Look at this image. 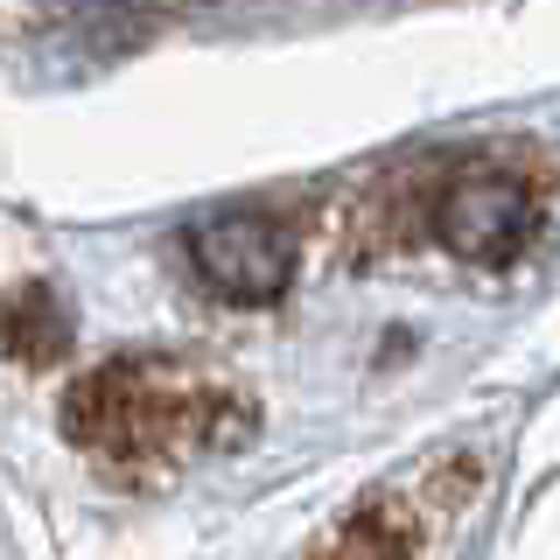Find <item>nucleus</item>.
Wrapping results in <instances>:
<instances>
[{
	"mask_svg": "<svg viewBox=\"0 0 560 560\" xmlns=\"http://www.w3.org/2000/svg\"><path fill=\"white\" fill-rule=\"evenodd\" d=\"M189 259L224 302H273L294 273V232L267 210H224L189 232Z\"/></svg>",
	"mask_w": 560,
	"mask_h": 560,
	"instance_id": "obj_3",
	"label": "nucleus"
},
{
	"mask_svg": "<svg viewBox=\"0 0 560 560\" xmlns=\"http://www.w3.org/2000/svg\"><path fill=\"white\" fill-rule=\"evenodd\" d=\"M63 428L78 448L105 455V463H189V455L232 448L253 428V413L232 385H210L189 364L119 358L98 364L63 399Z\"/></svg>",
	"mask_w": 560,
	"mask_h": 560,
	"instance_id": "obj_1",
	"label": "nucleus"
},
{
	"mask_svg": "<svg viewBox=\"0 0 560 560\" xmlns=\"http://www.w3.org/2000/svg\"><path fill=\"white\" fill-rule=\"evenodd\" d=\"M0 323H8V343L22 350L28 364H43V358H57V350L70 343V308L57 302V294L43 288V280H35V288H22L8 302V315H0Z\"/></svg>",
	"mask_w": 560,
	"mask_h": 560,
	"instance_id": "obj_4",
	"label": "nucleus"
},
{
	"mask_svg": "<svg viewBox=\"0 0 560 560\" xmlns=\"http://www.w3.org/2000/svg\"><path fill=\"white\" fill-rule=\"evenodd\" d=\"M434 232H442V245L455 259H469V267H504V259H518L525 238H533V189H525V175H512V168H469L442 189Z\"/></svg>",
	"mask_w": 560,
	"mask_h": 560,
	"instance_id": "obj_2",
	"label": "nucleus"
}]
</instances>
